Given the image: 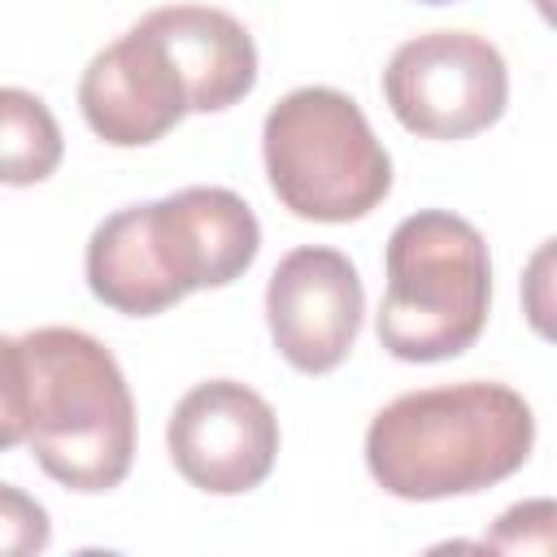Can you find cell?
I'll use <instances>...</instances> for the list:
<instances>
[{"instance_id": "9c48e42d", "label": "cell", "mask_w": 557, "mask_h": 557, "mask_svg": "<svg viewBox=\"0 0 557 557\" xmlns=\"http://www.w3.org/2000/svg\"><path fill=\"white\" fill-rule=\"evenodd\" d=\"M78 109L91 135L113 148L157 144L191 113L174 61L144 22L87 61L78 78Z\"/></svg>"}, {"instance_id": "9a60e30c", "label": "cell", "mask_w": 557, "mask_h": 557, "mask_svg": "<svg viewBox=\"0 0 557 557\" xmlns=\"http://www.w3.org/2000/svg\"><path fill=\"white\" fill-rule=\"evenodd\" d=\"M422 4H453V0H422Z\"/></svg>"}, {"instance_id": "ba28073f", "label": "cell", "mask_w": 557, "mask_h": 557, "mask_svg": "<svg viewBox=\"0 0 557 557\" xmlns=\"http://www.w3.org/2000/svg\"><path fill=\"white\" fill-rule=\"evenodd\" d=\"M366 287L339 248H292L265 283V322L278 357L300 374H331L357 344Z\"/></svg>"}, {"instance_id": "8fae6325", "label": "cell", "mask_w": 557, "mask_h": 557, "mask_svg": "<svg viewBox=\"0 0 557 557\" xmlns=\"http://www.w3.org/2000/svg\"><path fill=\"white\" fill-rule=\"evenodd\" d=\"M65 157L52 109L26 87H0V183L35 187L57 174Z\"/></svg>"}, {"instance_id": "3957f363", "label": "cell", "mask_w": 557, "mask_h": 557, "mask_svg": "<svg viewBox=\"0 0 557 557\" xmlns=\"http://www.w3.org/2000/svg\"><path fill=\"white\" fill-rule=\"evenodd\" d=\"M26 352V448L70 492L117 487L135 461V400L117 357L78 326L17 335Z\"/></svg>"}, {"instance_id": "7c38bea8", "label": "cell", "mask_w": 557, "mask_h": 557, "mask_svg": "<svg viewBox=\"0 0 557 557\" xmlns=\"http://www.w3.org/2000/svg\"><path fill=\"white\" fill-rule=\"evenodd\" d=\"M52 540L48 509L13 483H0V557H30L44 553Z\"/></svg>"}, {"instance_id": "5bb4252c", "label": "cell", "mask_w": 557, "mask_h": 557, "mask_svg": "<svg viewBox=\"0 0 557 557\" xmlns=\"http://www.w3.org/2000/svg\"><path fill=\"white\" fill-rule=\"evenodd\" d=\"M26 444V352L22 339L0 335V453Z\"/></svg>"}, {"instance_id": "6da1fadb", "label": "cell", "mask_w": 557, "mask_h": 557, "mask_svg": "<svg viewBox=\"0 0 557 557\" xmlns=\"http://www.w3.org/2000/svg\"><path fill=\"white\" fill-rule=\"evenodd\" d=\"M261 248L257 213L231 187H183L109 213L87 239V287L126 318H152L200 287L235 283Z\"/></svg>"}, {"instance_id": "52a82bcc", "label": "cell", "mask_w": 557, "mask_h": 557, "mask_svg": "<svg viewBox=\"0 0 557 557\" xmlns=\"http://www.w3.org/2000/svg\"><path fill=\"white\" fill-rule=\"evenodd\" d=\"M174 470L209 496L261 487L278 461V418L261 392L235 379L196 383L165 422Z\"/></svg>"}, {"instance_id": "7a4b0ae2", "label": "cell", "mask_w": 557, "mask_h": 557, "mask_svg": "<svg viewBox=\"0 0 557 557\" xmlns=\"http://www.w3.org/2000/svg\"><path fill=\"white\" fill-rule=\"evenodd\" d=\"M531 444V405L505 383L466 379L383 405L366 431V470L396 500H448L518 474Z\"/></svg>"}, {"instance_id": "277c9868", "label": "cell", "mask_w": 557, "mask_h": 557, "mask_svg": "<svg viewBox=\"0 0 557 557\" xmlns=\"http://www.w3.org/2000/svg\"><path fill=\"white\" fill-rule=\"evenodd\" d=\"M387 287L374 318L396 361H448L474 348L492 309V257L474 222L418 209L387 235Z\"/></svg>"}, {"instance_id": "4fadbf2b", "label": "cell", "mask_w": 557, "mask_h": 557, "mask_svg": "<svg viewBox=\"0 0 557 557\" xmlns=\"http://www.w3.org/2000/svg\"><path fill=\"white\" fill-rule=\"evenodd\" d=\"M553 500H522L496 518V531L483 535V544L500 553H553Z\"/></svg>"}, {"instance_id": "5b68a950", "label": "cell", "mask_w": 557, "mask_h": 557, "mask_svg": "<svg viewBox=\"0 0 557 557\" xmlns=\"http://www.w3.org/2000/svg\"><path fill=\"white\" fill-rule=\"evenodd\" d=\"M265 178L278 205L305 222H357L392 191V157L361 104L335 87L287 91L261 126Z\"/></svg>"}, {"instance_id": "30bf717a", "label": "cell", "mask_w": 557, "mask_h": 557, "mask_svg": "<svg viewBox=\"0 0 557 557\" xmlns=\"http://www.w3.org/2000/svg\"><path fill=\"white\" fill-rule=\"evenodd\" d=\"M174 61L187 109L222 113L257 87V44L239 17L213 4H165L139 17Z\"/></svg>"}, {"instance_id": "8992f818", "label": "cell", "mask_w": 557, "mask_h": 557, "mask_svg": "<svg viewBox=\"0 0 557 557\" xmlns=\"http://www.w3.org/2000/svg\"><path fill=\"white\" fill-rule=\"evenodd\" d=\"M383 100L409 135L470 139L500 122L509 70L500 48L474 30H426L392 52Z\"/></svg>"}]
</instances>
